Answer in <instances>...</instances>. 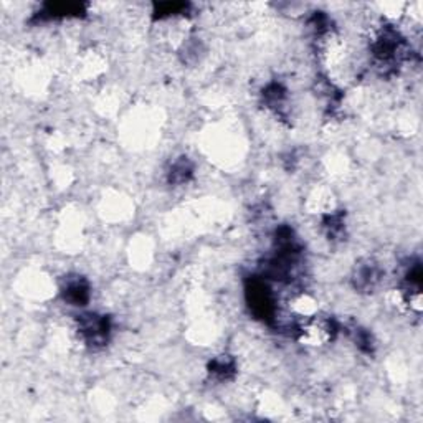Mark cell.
<instances>
[{
    "label": "cell",
    "instance_id": "6da1fadb",
    "mask_svg": "<svg viewBox=\"0 0 423 423\" xmlns=\"http://www.w3.org/2000/svg\"><path fill=\"white\" fill-rule=\"evenodd\" d=\"M80 333L90 345L106 344L108 334H110V324L108 319L96 314H85L80 318Z\"/></svg>",
    "mask_w": 423,
    "mask_h": 423
},
{
    "label": "cell",
    "instance_id": "7a4b0ae2",
    "mask_svg": "<svg viewBox=\"0 0 423 423\" xmlns=\"http://www.w3.org/2000/svg\"><path fill=\"white\" fill-rule=\"evenodd\" d=\"M90 298V290H88V285L85 281L76 280L70 281L65 288V299L70 301L73 306H83Z\"/></svg>",
    "mask_w": 423,
    "mask_h": 423
}]
</instances>
